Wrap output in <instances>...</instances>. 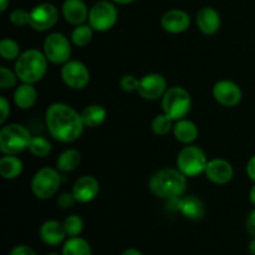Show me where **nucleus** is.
Masks as SVG:
<instances>
[{"instance_id": "nucleus-1", "label": "nucleus", "mask_w": 255, "mask_h": 255, "mask_svg": "<svg viewBox=\"0 0 255 255\" xmlns=\"http://www.w3.org/2000/svg\"><path fill=\"white\" fill-rule=\"evenodd\" d=\"M45 124L52 138L62 143L77 141L85 129L81 114L64 102H55L47 107Z\"/></svg>"}, {"instance_id": "nucleus-2", "label": "nucleus", "mask_w": 255, "mask_h": 255, "mask_svg": "<svg viewBox=\"0 0 255 255\" xmlns=\"http://www.w3.org/2000/svg\"><path fill=\"white\" fill-rule=\"evenodd\" d=\"M148 188L157 198L168 201L183 197L187 189V177L178 168H163L152 174Z\"/></svg>"}, {"instance_id": "nucleus-3", "label": "nucleus", "mask_w": 255, "mask_h": 255, "mask_svg": "<svg viewBox=\"0 0 255 255\" xmlns=\"http://www.w3.org/2000/svg\"><path fill=\"white\" fill-rule=\"evenodd\" d=\"M49 60L37 49H27L15 60L14 70L17 77L25 84H37L44 79L47 71Z\"/></svg>"}, {"instance_id": "nucleus-4", "label": "nucleus", "mask_w": 255, "mask_h": 255, "mask_svg": "<svg viewBox=\"0 0 255 255\" xmlns=\"http://www.w3.org/2000/svg\"><path fill=\"white\" fill-rule=\"evenodd\" d=\"M31 133L19 124L4 125L0 129V152L2 154H20L29 149Z\"/></svg>"}, {"instance_id": "nucleus-5", "label": "nucleus", "mask_w": 255, "mask_h": 255, "mask_svg": "<svg viewBox=\"0 0 255 255\" xmlns=\"http://www.w3.org/2000/svg\"><path fill=\"white\" fill-rule=\"evenodd\" d=\"M163 114L171 117L173 121L186 119L192 109L191 94L184 87H169L161 99Z\"/></svg>"}, {"instance_id": "nucleus-6", "label": "nucleus", "mask_w": 255, "mask_h": 255, "mask_svg": "<svg viewBox=\"0 0 255 255\" xmlns=\"http://www.w3.org/2000/svg\"><path fill=\"white\" fill-rule=\"evenodd\" d=\"M209 159L207 158V154L199 146L194 144H187L186 147L179 151L177 156V168L187 177H197L199 174L204 173L207 163Z\"/></svg>"}, {"instance_id": "nucleus-7", "label": "nucleus", "mask_w": 255, "mask_h": 255, "mask_svg": "<svg viewBox=\"0 0 255 255\" xmlns=\"http://www.w3.org/2000/svg\"><path fill=\"white\" fill-rule=\"evenodd\" d=\"M61 184V176L57 168L44 167L34 174L31 179V192L37 199L46 201L57 193Z\"/></svg>"}, {"instance_id": "nucleus-8", "label": "nucleus", "mask_w": 255, "mask_h": 255, "mask_svg": "<svg viewBox=\"0 0 255 255\" xmlns=\"http://www.w3.org/2000/svg\"><path fill=\"white\" fill-rule=\"evenodd\" d=\"M119 19V11L110 0H100L95 2L89 12V24L95 31L105 32L111 30Z\"/></svg>"}, {"instance_id": "nucleus-9", "label": "nucleus", "mask_w": 255, "mask_h": 255, "mask_svg": "<svg viewBox=\"0 0 255 255\" xmlns=\"http://www.w3.org/2000/svg\"><path fill=\"white\" fill-rule=\"evenodd\" d=\"M71 40L61 32H51L45 37L42 52L51 64L64 65L71 60Z\"/></svg>"}, {"instance_id": "nucleus-10", "label": "nucleus", "mask_w": 255, "mask_h": 255, "mask_svg": "<svg viewBox=\"0 0 255 255\" xmlns=\"http://www.w3.org/2000/svg\"><path fill=\"white\" fill-rule=\"evenodd\" d=\"M62 82L71 90H82L89 85L91 74L84 62L69 60L61 67Z\"/></svg>"}, {"instance_id": "nucleus-11", "label": "nucleus", "mask_w": 255, "mask_h": 255, "mask_svg": "<svg viewBox=\"0 0 255 255\" xmlns=\"http://www.w3.org/2000/svg\"><path fill=\"white\" fill-rule=\"evenodd\" d=\"M59 20V10L54 4L41 2L30 10L29 26L35 31H47L56 25Z\"/></svg>"}, {"instance_id": "nucleus-12", "label": "nucleus", "mask_w": 255, "mask_h": 255, "mask_svg": "<svg viewBox=\"0 0 255 255\" xmlns=\"http://www.w3.org/2000/svg\"><path fill=\"white\" fill-rule=\"evenodd\" d=\"M167 90H168V86H167V80L164 79V76L157 72H151L139 79L137 92L143 100L156 101L163 97Z\"/></svg>"}, {"instance_id": "nucleus-13", "label": "nucleus", "mask_w": 255, "mask_h": 255, "mask_svg": "<svg viewBox=\"0 0 255 255\" xmlns=\"http://www.w3.org/2000/svg\"><path fill=\"white\" fill-rule=\"evenodd\" d=\"M213 97L219 105L224 107H236L243 99V91L241 86L231 80H219L214 84Z\"/></svg>"}, {"instance_id": "nucleus-14", "label": "nucleus", "mask_w": 255, "mask_h": 255, "mask_svg": "<svg viewBox=\"0 0 255 255\" xmlns=\"http://www.w3.org/2000/svg\"><path fill=\"white\" fill-rule=\"evenodd\" d=\"M207 179L212 183L224 186L232 182L234 177V168L229 161L224 158L209 159L204 171Z\"/></svg>"}, {"instance_id": "nucleus-15", "label": "nucleus", "mask_w": 255, "mask_h": 255, "mask_svg": "<svg viewBox=\"0 0 255 255\" xmlns=\"http://www.w3.org/2000/svg\"><path fill=\"white\" fill-rule=\"evenodd\" d=\"M72 194L77 203H90L100 193V182L94 176H82L72 186Z\"/></svg>"}, {"instance_id": "nucleus-16", "label": "nucleus", "mask_w": 255, "mask_h": 255, "mask_svg": "<svg viewBox=\"0 0 255 255\" xmlns=\"http://www.w3.org/2000/svg\"><path fill=\"white\" fill-rule=\"evenodd\" d=\"M161 25L164 31L169 34H182L191 26V16L184 10L172 9L164 12Z\"/></svg>"}, {"instance_id": "nucleus-17", "label": "nucleus", "mask_w": 255, "mask_h": 255, "mask_svg": "<svg viewBox=\"0 0 255 255\" xmlns=\"http://www.w3.org/2000/svg\"><path fill=\"white\" fill-rule=\"evenodd\" d=\"M196 22L201 32L211 36V35H216L221 29L222 17L214 7L204 6L197 12Z\"/></svg>"}, {"instance_id": "nucleus-18", "label": "nucleus", "mask_w": 255, "mask_h": 255, "mask_svg": "<svg viewBox=\"0 0 255 255\" xmlns=\"http://www.w3.org/2000/svg\"><path fill=\"white\" fill-rule=\"evenodd\" d=\"M61 12L69 24L77 26L89 20L90 9L84 0H65L62 2Z\"/></svg>"}, {"instance_id": "nucleus-19", "label": "nucleus", "mask_w": 255, "mask_h": 255, "mask_svg": "<svg viewBox=\"0 0 255 255\" xmlns=\"http://www.w3.org/2000/svg\"><path fill=\"white\" fill-rule=\"evenodd\" d=\"M39 237L46 246L55 247L65 243L67 234L62 222L56 221V219H49L40 227Z\"/></svg>"}, {"instance_id": "nucleus-20", "label": "nucleus", "mask_w": 255, "mask_h": 255, "mask_svg": "<svg viewBox=\"0 0 255 255\" xmlns=\"http://www.w3.org/2000/svg\"><path fill=\"white\" fill-rule=\"evenodd\" d=\"M179 213L189 221H199L206 214V206L198 197L183 196L179 199Z\"/></svg>"}, {"instance_id": "nucleus-21", "label": "nucleus", "mask_w": 255, "mask_h": 255, "mask_svg": "<svg viewBox=\"0 0 255 255\" xmlns=\"http://www.w3.org/2000/svg\"><path fill=\"white\" fill-rule=\"evenodd\" d=\"M173 136L178 142L183 144H192L199 134V129L193 121L187 119L174 121Z\"/></svg>"}, {"instance_id": "nucleus-22", "label": "nucleus", "mask_w": 255, "mask_h": 255, "mask_svg": "<svg viewBox=\"0 0 255 255\" xmlns=\"http://www.w3.org/2000/svg\"><path fill=\"white\" fill-rule=\"evenodd\" d=\"M37 101V91L32 84L17 85L14 91V102L20 110H30Z\"/></svg>"}, {"instance_id": "nucleus-23", "label": "nucleus", "mask_w": 255, "mask_h": 255, "mask_svg": "<svg viewBox=\"0 0 255 255\" xmlns=\"http://www.w3.org/2000/svg\"><path fill=\"white\" fill-rule=\"evenodd\" d=\"M24 163L16 154H2L0 158V176L4 179L11 181L21 176Z\"/></svg>"}, {"instance_id": "nucleus-24", "label": "nucleus", "mask_w": 255, "mask_h": 255, "mask_svg": "<svg viewBox=\"0 0 255 255\" xmlns=\"http://www.w3.org/2000/svg\"><path fill=\"white\" fill-rule=\"evenodd\" d=\"M107 111L102 105H89L81 111V119L85 127L96 128L106 121Z\"/></svg>"}, {"instance_id": "nucleus-25", "label": "nucleus", "mask_w": 255, "mask_h": 255, "mask_svg": "<svg viewBox=\"0 0 255 255\" xmlns=\"http://www.w3.org/2000/svg\"><path fill=\"white\" fill-rule=\"evenodd\" d=\"M81 163V153L75 148H67L59 154L56 159V168L61 173L75 171Z\"/></svg>"}, {"instance_id": "nucleus-26", "label": "nucleus", "mask_w": 255, "mask_h": 255, "mask_svg": "<svg viewBox=\"0 0 255 255\" xmlns=\"http://www.w3.org/2000/svg\"><path fill=\"white\" fill-rule=\"evenodd\" d=\"M62 255H92V249L89 242L81 237H72L65 241L62 246Z\"/></svg>"}, {"instance_id": "nucleus-27", "label": "nucleus", "mask_w": 255, "mask_h": 255, "mask_svg": "<svg viewBox=\"0 0 255 255\" xmlns=\"http://www.w3.org/2000/svg\"><path fill=\"white\" fill-rule=\"evenodd\" d=\"M95 30L90 26V24H81L75 26V29L71 31L70 40L72 45L77 47H84L91 42L92 36H94Z\"/></svg>"}, {"instance_id": "nucleus-28", "label": "nucleus", "mask_w": 255, "mask_h": 255, "mask_svg": "<svg viewBox=\"0 0 255 255\" xmlns=\"http://www.w3.org/2000/svg\"><path fill=\"white\" fill-rule=\"evenodd\" d=\"M51 142L42 136H32L31 142L29 144V151L32 156L37 158H44L51 153Z\"/></svg>"}, {"instance_id": "nucleus-29", "label": "nucleus", "mask_w": 255, "mask_h": 255, "mask_svg": "<svg viewBox=\"0 0 255 255\" xmlns=\"http://www.w3.org/2000/svg\"><path fill=\"white\" fill-rule=\"evenodd\" d=\"M173 126L174 121L171 117L167 116L166 114H159L154 116L151 124L152 131L157 136H166V134H168L169 132L173 131Z\"/></svg>"}, {"instance_id": "nucleus-30", "label": "nucleus", "mask_w": 255, "mask_h": 255, "mask_svg": "<svg viewBox=\"0 0 255 255\" xmlns=\"http://www.w3.org/2000/svg\"><path fill=\"white\" fill-rule=\"evenodd\" d=\"M21 54V50H20V45L15 41L14 39H10V37H4V39L0 41V55L4 60L7 61H15L17 57Z\"/></svg>"}, {"instance_id": "nucleus-31", "label": "nucleus", "mask_w": 255, "mask_h": 255, "mask_svg": "<svg viewBox=\"0 0 255 255\" xmlns=\"http://www.w3.org/2000/svg\"><path fill=\"white\" fill-rule=\"evenodd\" d=\"M65 227V231H66V234L69 238H72V237H80V234L84 232V219L81 218L77 214H70L65 218V221L62 222Z\"/></svg>"}, {"instance_id": "nucleus-32", "label": "nucleus", "mask_w": 255, "mask_h": 255, "mask_svg": "<svg viewBox=\"0 0 255 255\" xmlns=\"http://www.w3.org/2000/svg\"><path fill=\"white\" fill-rule=\"evenodd\" d=\"M17 77L15 70L9 69L7 66L0 67V89L10 90L17 86Z\"/></svg>"}, {"instance_id": "nucleus-33", "label": "nucleus", "mask_w": 255, "mask_h": 255, "mask_svg": "<svg viewBox=\"0 0 255 255\" xmlns=\"http://www.w3.org/2000/svg\"><path fill=\"white\" fill-rule=\"evenodd\" d=\"M10 22L15 26H26L30 24V11L24 9H15L10 12Z\"/></svg>"}, {"instance_id": "nucleus-34", "label": "nucleus", "mask_w": 255, "mask_h": 255, "mask_svg": "<svg viewBox=\"0 0 255 255\" xmlns=\"http://www.w3.org/2000/svg\"><path fill=\"white\" fill-rule=\"evenodd\" d=\"M120 89L125 92H137L139 86V79H137L134 75L126 74L120 80Z\"/></svg>"}, {"instance_id": "nucleus-35", "label": "nucleus", "mask_w": 255, "mask_h": 255, "mask_svg": "<svg viewBox=\"0 0 255 255\" xmlns=\"http://www.w3.org/2000/svg\"><path fill=\"white\" fill-rule=\"evenodd\" d=\"M57 206L61 209H70L71 207H74L75 203H77L76 199H75L72 192H65V193H61L59 197H57Z\"/></svg>"}, {"instance_id": "nucleus-36", "label": "nucleus", "mask_w": 255, "mask_h": 255, "mask_svg": "<svg viewBox=\"0 0 255 255\" xmlns=\"http://www.w3.org/2000/svg\"><path fill=\"white\" fill-rule=\"evenodd\" d=\"M0 124L4 125L10 115V102L5 96H0Z\"/></svg>"}, {"instance_id": "nucleus-37", "label": "nucleus", "mask_w": 255, "mask_h": 255, "mask_svg": "<svg viewBox=\"0 0 255 255\" xmlns=\"http://www.w3.org/2000/svg\"><path fill=\"white\" fill-rule=\"evenodd\" d=\"M9 255H37V254L31 247L25 246V244H20V246L14 247V248L10 251Z\"/></svg>"}, {"instance_id": "nucleus-38", "label": "nucleus", "mask_w": 255, "mask_h": 255, "mask_svg": "<svg viewBox=\"0 0 255 255\" xmlns=\"http://www.w3.org/2000/svg\"><path fill=\"white\" fill-rule=\"evenodd\" d=\"M246 227H247V231H248V233L254 238L255 237V209H253V211L249 213L248 218H247Z\"/></svg>"}, {"instance_id": "nucleus-39", "label": "nucleus", "mask_w": 255, "mask_h": 255, "mask_svg": "<svg viewBox=\"0 0 255 255\" xmlns=\"http://www.w3.org/2000/svg\"><path fill=\"white\" fill-rule=\"evenodd\" d=\"M247 174H248L249 179L255 183V154L247 163Z\"/></svg>"}, {"instance_id": "nucleus-40", "label": "nucleus", "mask_w": 255, "mask_h": 255, "mask_svg": "<svg viewBox=\"0 0 255 255\" xmlns=\"http://www.w3.org/2000/svg\"><path fill=\"white\" fill-rule=\"evenodd\" d=\"M121 255H143V254H142L141 252L136 248H127L122 252Z\"/></svg>"}, {"instance_id": "nucleus-41", "label": "nucleus", "mask_w": 255, "mask_h": 255, "mask_svg": "<svg viewBox=\"0 0 255 255\" xmlns=\"http://www.w3.org/2000/svg\"><path fill=\"white\" fill-rule=\"evenodd\" d=\"M249 201H251V203L255 207V183L251 188V191H249Z\"/></svg>"}, {"instance_id": "nucleus-42", "label": "nucleus", "mask_w": 255, "mask_h": 255, "mask_svg": "<svg viewBox=\"0 0 255 255\" xmlns=\"http://www.w3.org/2000/svg\"><path fill=\"white\" fill-rule=\"evenodd\" d=\"M9 0H0V11L4 12L9 7Z\"/></svg>"}, {"instance_id": "nucleus-43", "label": "nucleus", "mask_w": 255, "mask_h": 255, "mask_svg": "<svg viewBox=\"0 0 255 255\" xmlns=\"http://www.w3.org/2000/svg\"><path fill=\"white\" fill-rule=\"evenodd\" d=\"M248 249H249V253H251L252 255H255V237L252 239L251 243H249Z\"/></svg>"}, {"instance_id": "nucleus-44", "label": "nucleus", "mask_w": 255, "mask_h": 255, "mask_svg": "<svg viewBox=\"0 0 255 255\" xmlns=\"http://www.w3.org/2000/svg\"><path fill=\"white\" fill-rule=\"evenodd\" d=\"M112 2H116V4H120V5H127V4H132V2H134L136 0H111Z\"/></svg>"}, {"instance_id": "nucleus-45", "label": "nucleus", "mask_w": 255, "mask_h": 255, "mask_svg": "<svg viewBox=\"0 0 255 255\" xmlns=\"http://www.w3.org/2000/svg\"><path fill=\"white\" fill-rule=\"evenodd\" d=\"M46 255H62V254H59V253H49V254H46Z\"/></svg>"}]
</instances>
